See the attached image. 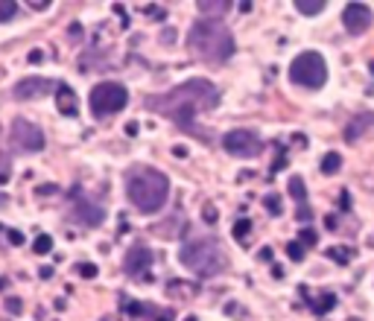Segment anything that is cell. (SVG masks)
<instances>
[{"label": "cell", "instance_id": "1", "mask_svg": "<svg viewBox=\"0 0 374 321\" xmlns=\"http://www.w3.org/2000/svg\"><path fill=\"white\" fill-rule=\"evenodd\" d=\"M216 106H219V91L208 79H187V82H182L176 88L164 91V94L146 96V108L149 111H155V114L172 120L182 132L196 135V137L202 135V132L196 129V114L214 111Z\"/></svg>", "mask_w": 374, "mask_h": 321}, {"label": "cell", "instance_id": "2", "mask_svg": "<svg viewBox=\"0 0 374 321\" xmlns=\"http://www.w3.org/2000/svg\"><path fill=\"white\" fill-rule=\"evenodd\" d=\"M187 47L196 59H202L208 64H222L234 56V35L222 21L205 18V21H196L190 27Z\"/></svg>", "mask_w": 374, "mask_h": 321}, {"label": "cell", "instance_id": "3", "mask_svg": "<svg viewBox=\"0 0 374 321\" xmlns=\"http://www.w3.org/2000/svg\"><path fill=\"white\" fill-rule=\"evenodd\" d=\"M126 196L141 213H158L170 196V181L155 167H132L126 172Z\"/></svg>", "mask_w": 374, "mask_h": 321}, {"label": "cell", "instance_id": "4", "mask_svg": "<svg viewBox=\"0 0 374 321\" xmlns=\"http://www.w3.org/2000/svg\"><path fill=\"white\" fill-rule=\"evenodd\" d=\"M179 260H182V266H187L199 278H216L229 266V257H226V252H222V242L214 240V237L185 242L182 252H179Z\"/></svg>", "mask_w": 374, "mask_h": 321}, {"label": "cell", "instance_id": "5", "mask_svg": "<svg viewBox=\"0 0 374 321\" xmlns=\"http://www.w3.org/2000/svg\"><path fill=\"white\" fill-rule=\"evenodd\" d=\"M129 103V91L123 88L120 82H99L94 85L91 96H88V106H91V114L97 120H103V117H111L117 111H123Z\"/></svg>", "mask_w": 374, "mask_h": 321}, {"label": "cell", "instance_id": "6", "mask_svg": "<svg viewBox=\"0 0 374 321\" xmlns=\"http://www.w3.org/2000/svg\"><path fill=\"white\" fill-rule=\"evenodd\" d=\"M290 79L295 85H302V88H310V91H316V88L325 85V79H328V64H325V59H321V53L307 50L302 56H295L292 64H290Z\"/></svg>", "mask_w": 374, "mask_h": 321}, {"label": "cell", "instance_id": "7", "mask_svg": "<svg viewBox=\"0 0 374 321\" xmlns=\"http://www.w3.org/2000/svg\"><path fill=\"white\" fill-rule=\"evenodd\" d=\"M9 143L15 146L18 152H41L44 150V132L35 126V123L23 120V117H15L12 126H9Z\"/></svg>", "mask_w": 374, "mask_h": 321}, {"label": "cell", "instance_id": "8", "mask_svg": "<svg viewBox=\"0 0 374 321\" xmlns=\"http://www.w3.org/2000/svg\"><path fill=\"white\" fill-rule=\"evenodd\" d=\"M222 150L234 158H258L263 152V143L255 132H246V129H234L222 137Z\"/></svg>", "mask_w": 374, "mask_h": 321}, {"label": "cell", "instance_id": "9", "mask_svg": "<svg viewBox=\"0 0 374 321\" xmlns=\"http://www.w3.org/2000/svg\"><path fill=\"white\" fill-rule=\"evenodd\" d=\"M153 252L146 249V245H132L129 254H126V263H123V269H126V275L129 278H138V281H153Z\"/></svg>", "mask_w": 374, "mask_h": 321}, {"label": "cell", "instance_id": "10", "mask_svg": "<svg viewBox=\"0 0 374 321\" xmlns=\"http://www.w3.org/2000/svg\"><path fill=\"white\" fill-rule=\"evenodd\" d=\"M53 91V82H50L47 77H30V79H18L15 88H12V96L21 103H27V100H38V96L50 94Z\"/></svg>", "mask_w": 374, "mask_h": 321}, {"label": "cell", "instance_id": "11", "mask_svg": "<svg viewBox=\"0 0 374 321\" xmlns=\"http://www.w3.org/2000/svg\"><path fill=\"white\" fill-rule=\"evenodd\" d=\"M371 9L365 6V4H348L345 9H342V23H345V30L348 33H354V35H360V33H365L368 27H371Z\"/></svg>", "mask_w": 374, "mask_h": 321}, {"label": "cell", "instance_id": "12", "mask_svg": "<svg viewBox=\"0 0 374 321\" xmlns=\"http://www.w3.org/2000/svg\"><path fill=\"white\" fill-rule=\"evenodd\" d=\"M73 213H77V219H79V222H85L88 228H97L99 222H103V216H106V213H103V208L94 205L85 193H77V196H73Z\"/></svg>", "mask_w": 374, "mask_h": 321}, {"label": "cell", "instance_id": "13", "mask_svg": "<svg viewBox=\"0 0 374 321\" xmlns=\"http://www.w3.org/2000/svg\"><path fill=\"white\" fill-rule=\"evenodd\" d=\"M56 108H59V114H65V117H77V111H79L77 94H73L67 85H59V88H56Z\"/></svg>", "mask_w": 374, "mask_h": 321}, {"label": "cell", "instance_id": "14", "mask_svg": "<svg viewBox=\"0 0 374 321\" xmlns=\"http://www.w3.org/2000/svg\"><path fill=\"white\" fill-rule=\"evenodd\" d=\"M371 123H374V114H368V111H365V114H357V117L345 126V140H348V143H354L360 135H365V132H368Z\"/></svg>", "mask_w": 374, "mask_h": 321}, {"label": "cell", "instance_id": "15", "mask_svg": "<svg viewBox=\"0 0 374 321\" xmlns=\"http://www.w3.org/2000/svg\"><path fill=\"white\" fill-rule=\"evenodd\" d=\"M336 307V295L334 292H325V295H319V298H313V312L316 315H325Z\"/></svg>", "mask_w": 374, "mask_h": 321}, {"label": "cell", "instance_id": "16", "mask_svg": "<svg viewBox=\"0 0 374 321\" xmlns=\"http://www.w3.org/2000/svg\"><path fill=\"white\" fill-rule=\"evenodd\" d=\"M290 196H292V199L302 205V208H307V190H304V181L298 179V176L290 179Z\"/></svg>", "mask_w": 374, "mask_h": 321}, {"label": "cell", "instance_id": "17", "mask_svg": "<svg viewBox=\"0 0 374 321\" xmlns=\"http://www.w3.org/2000/svg\"><path fill=\"white\" fill-rule=\"evenodd\" d=\"M295 9L302 15H319L325 9V0H295Z\"/></svg>", "mask_w": 374, "mask_h": 321}, {"label": "cell", "instance_id": "18", "mask_svg": "<svg viewBox=\"0 0 374 321\" xmlns=\"http://www.w3.org/2000/svg\"><path fill=\"white\" fill-rule=\"evenodd\" d=\"M339 167H342L339 152H328L325 158H321V172H325V176H334V172H339Z\"/></svg>", "mask_w": 374, "mask_h": 321}, {"label": "cell", "instance_id": "19", "mask_svg": "<svg viewBox=\"0 0 374 321\" xmlns=\"http://www.w3.org/2000/svg\"><path fill=\"white\" fill-rule=\"evenodd\" d=\"M196 9H202V12H211V15H216V12H226V9H229V0H199V4H196Z\"/></svg>", "mask_w": 374, "mask_h": 321}, {"label": "cell", "instance_id": "20", "mask_svg": "<svg viewBox=\"0 0 374 321\" xmlns=\"http://www.w3.org/2000/svg\"><path fill=\"white\" fill-rule=\"evenodd\" d=\"M9 179H12V155L0 150V184H6Z\"/></svg>", "mask_w": 374, "mask_h": 321}, {"label": "cell", "instance_id": "21", "mask_svg": "<svg viewBox=\"0 0 374 321\" xmlns=\"http://www.w3.org/2000/svg\"><path fill=\"white\" fill-rule=\"evenodd\" d=\"M231 234H234V240H240V242H243L248 234H252V219H237Z\"/></svg>", "mask_w": 374, "mask_h": 321}, {"label": "cell", "instance_id": "22", "mask_svg": "<svg viewBox=\"0 0 374 321\" xmlns=\"http://www.w3.org/2000/svg\"><path fill=\"white\" fill-rule=\"evenodd\" d=\"M185 289H193V286L190 283H182V281H170V286H167V292L172 295V298H176V295H179V298H193V295L185 292Z\"/></svg>", "mask_w": 374, "mask_h": 321}, {"label": "cell", "instance_id": "23", "mask_svg": "<svg viewBox=\"0 0 374 321\" xmlns=\"http://www.w3.org/2000/svg\"><path fill=\"white\" fill-rule=\"evenodd\" d=\"M33 249H35V254H47L50 249H53V237H50V234H38L35 242H33Z\"/></svg>", "mask_w": 374, "mask_h": 321}, {"label": "cell", "instance_id": "24", "mask_svg": "<svg viewBox=\"0 0 374 321\" xmlns=\"http://www.w3.org/2000/svg\"><path fill=\"white\" fill-rule=\"evenodd\" d=\"M328 257H331V260H336L339 266H345V263H351L354 252H351V249H328Z\"/></svg>", "mask_w": 374, "mask_h": 321}, {"label": "cell", "instance_id": "25", "mask_svg": "<svg viewBox=\"0 0 374 321\" xmlns=\"http://www.w3.org/2000/svg\"><path fill=\"white\" fill-rule=\"evenodd\" d=\"M18 12V4L15 0H0V21H12Z\"/></svg>", "mask_w": 374, "mask_h": 321}, {"label": "cell", "instance_id": "26", "mask_svg": "<svg viewBox=\"0 0 374 321\" xmlns=\"http://www.w3.org/2000/svg\"><path fill=\"white\" fill-rule=\"evenodd\" d=\"M263 205H266V210H269V213H275V216H278V213L284 210V205H281V199H278L275 193H269L266 199H263Z\"/></svg>", "mask_w": 374, "mask_h": 321}, {"label": "cell", "instance_id": "27", "mask_svg": "<svg viewBox=\"0 0 374 321\" xmlns=\"http://www.w3.org/2000/svg\"><path fill=\"white\" fill-rule=\"evenodd\" d=\"M287 254H290L292 260H304V245L298 242V240H292V242L287 245Z\"/></svg>", "mask_w": 374, "mask_h": 321}, {"label": "cell", "instance_id": "28", "mask_svg": "<svg viewBox=\"0 0 374 321\" xmlns=\"http://www.w3.org/2000/svg\"><path fill=\"white\" fill-rule=\"evenodd\" d=\"M77 271H79L82 278H97V266H94V263H79Z\"/></svg>", "mask_w": 374, "mask_h": 321}, {"label": "cell", "instance_id": "29", "mask_svg": "<svg viewBox=\"0 0 374 321\" xmlns=\"http://www.w3.org/2000/svg\"><path fill=\"white\" fill-rule=\"evenodd\" d=\"M298 242H304V245H316V231L304 228V231H302V237H298Z\"/></svg>", "mask_w": 374, "mask_h": 321}, {"label": "cell", "instance_id": "30", "mask_svg": "<svg viewBox=\"0 0 374 321\" xmlns=\"http://www.w3.org/2000/svg\"><path fill=\"white\" fill-rule=\"evenodd\" d=\"M6 310H9L12 315H18V312L23 310V304H21V298H9V301H6Z\"/></svg>", "mask_w": 374, "mask_h": 321}, {"label": "cell", "instance_id": "31", "mask_svg": "<svg viewBox=\"0 0 374 321\" xmlns=\"http://www.w3.org/2000/svg\"><path fill=\"white\" fill-rule=\"evenodd\" d=\"M6 237H9V242H12V245H21V242H23V237H21V231H9Z\"/></svg>", "mask_w": 374, "mask_h": 321}, {"label": "cell", "instance_id": "32", "mask_svg": "<svg viewBox=\"0 0 374 321\" xmlns=\"http://www.w3.org/2000/svg\"><path fill=\"white\" fill-rule=\"evenodd\" d=\"M35 193H38V196H47V193H59V187H53V184H47V187H38Z\"/></svg>", "mask_w": 374, "mask_h": 321}, {"label": "cell", "instance_id": "33", "mask_svg": "<svg viewBox=\"0 0 374 321\" xmlns=\"http://www.w3.org/2000/svg\"><path fill=\"white\" fill-rule=\"evenodd\" d=\"M41 59H44V53H41V50H33V53H30V62H33V64H38Z\"/></svg>", "mask_w": 374, "mask_h": 321}, {"label": "cell", "instance_id": "34", "mask_svg": "<svg viewBox=\"0 0 374 321\" xmlns=\"http://www.w3.org/2000/svg\"><path fill=\"white\" fill-rule=\"evenodd\" d=\"M205 222H216V210L214 208H205Z\"/></svg>", "mask_w": 374, "mask_h": 321}, {"label": "cell", "instance_id": "35", "mask_svg": "<svg viewBox=\"0 0 374 321\" xmlns=\"http://www.w3.org/2000/svg\"><path fill=\"white\" fill-rule=\"evenodd\" d=\"M158 321H172V312L170 310H158Z\"/></svg>", "mask_w": 374, "mask_h": 321}, {"label": "cell", "instance_id": "36", "mask_svg": "<svg viewBox=\"0 0 374 321\" xmlns=\"http://www.w3.org/2000/svg\"><path fill=\"white\" fill-rule=\"evenodd\" d=\"M30 6H33V9H38V12H41V9H47V6H50V4H47V0H38V4H35V0H33V4H30Z\"/></svg>", "mask_w": 374, "mask_h": 321}, {"label": "cell", "instance_id": "37", "mask_svg": "<svg viewBox=\"0 0 374 321\" xmlns=\"http://www.w3.org/2000/svg\"><path fill=\"white\" fill-rule=\"evenodd\" d=\"M126 135H132V137L138 135V123H126Z\"/></svg>", "mask_w": 374, "mask_h": 321}, {"label": "cell", "instance_id": "38", "mask_svg": "<svg viewBox=\"0 0 374 321\" xmlns=\"http://www.w3.org/2000/svg\"><path fill=\"white\" fill-rule=\"evenodd\" d=\"M172 155H179V158H185V155H187V150H185V146H176V150H172Z\"/></svg>", "mask_w": 374, "mask_h": 321}, {"label": "cell", "instance_id": "39", "mask_svg": "<svg viewBox=\"0 0 374 321\" xmlns=\"http://www.w3.org/2000/svg\"><path fill=\"white\" fill-rule=\"evenodd\" d=\"M6 286V278H0V289H4Z\"/></svg>", "mask_w": 374, "mask_h": 321}, {"label": "cell", "instance_id": "40", "mask_svg": "<svg viewBox=\"0 0 374 321\" xmlns=\"http://www.w3.org/2000/svg\"><path fill=\"white\" fill-rule=\"evenodd\" d=\"M185 321H196V318H193V315H190V318H185Z\"/></svg>", "mask_w": 374, "mask_h": 321}, {"label": "cell", "instance_id": "41", "mask_svg": "<svg viewBox=\"0 0 374 321\" xmlns=\"http://www.w3.org/2000/svg\"><path fill=\"white\" fill-rule=\"evenodd\" d=\"M348 321H360V318H348Z\"/></svg>", "mask_w": 374, "mask_h": 321}, {"label": "cell", "instance_id": "42", "mask_svg": "<svg viewBox=\"0 0 374 321\" xmlns=\"http://www.w3.org/2000/svg\"><path fill=\"white\" fill-rule=\"evenodd\" d=\"M103 321H106V318H103Z\"/></svg>", "mask_w": 374, "mask_h": 321}]
</instances>
